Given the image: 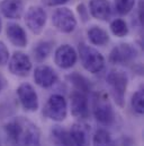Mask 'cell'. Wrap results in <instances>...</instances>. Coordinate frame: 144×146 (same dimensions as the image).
<instances>
[{"mask_svg": "<svg viewBox=\"0 0 144 146\" xmlns=\"http://www.w3.org/2000/svg\"><path fill=\"white\" fill-rule=\"evenodd\" d=\"M10 146H41V130L33 121L17 117L5 126Z\"/></svg>", "mask_w": 144, "mask_h": 146, "instance_id": "cell-1", "label": "cell"}, {"mask_svg": "<svg viewBox=\"0 0 144 146\" xmlns=\"http://www.w3.org/2000/svg\"><path fill=\"white\" fill-rule=\"evenodd\" d=\"M92 112L95 119L103 126H111L115 121V112L108 94L105 92H97L94 94Z\"/></svg>", "mask_w": 144, "mask_h": 146, "instance_id": "cell-2", "label": "cell"}, {"mask_svg": "<svg viewBox=\"0 0 144 146\" xmlns=\"http://www.w3.org/2000/svg\"><path fill=\"white\" fill-rule=\"evenodd\" d=\"M78 51L81 65L87 72L91 74H98L104 69L105 58L98 50L86 43H80L78 46Z\"/></svg>", "mask_w": 144, "mask_h": 146, "instance_id": "cell-3", "label": "cell"}, {"mask_svg": "<svg viewBox=\"0 0 144 146\" xmlns=\"http://www.w3.org/2000/svg\"><path fill=\"white\" fill-rule=\"evenodd\" d=\"M107 84L111 91L114 101L119 108L125 106V94L128 85V76L123 70H111L107 75Z\"/></svg>", "mask_w": 144, "mask_h": 146, "instance_id": "cell-4", "label": "cell"}, {"mask_svg": "<svg viewBox=\"0 0 144 146\" xmlns=\"http://www.w3.org/2000/svg\"><path fill=\"white\" fill-rule=\"evenodd\" d=\"M43 114L55 122L65 120L68 115V104L64 96H62L61 94L51 95L44 107Z\"/></svg>", "mask_w": 144, "mask_h": 146, "instance_id": "cell-5", "label": "cell"}, {"mask_svg": "<svg viewBox=\"0 0 144 146\" xmlns=\"http://www.w3.org/2000/svg\"><path fill=\"white\" fill-rule=\"evenodd\" d=\"M52 24L61 33L70 34L77 27V17L68 7H60L52 14Z\"/></svg>", "mask_w": 144, "mask_h": 146, "instance_id": "cell-6", "label": "cell"}, {"mask_svg": "<svg viewBox=\"0 0 144 146\" xmlns=\"http://www.w3.org/2000/svg\"><path fill=\"white\" fill-rule=\"evenodd\" d=\"M46 21V11L41 6H31L25 14V24L28 30L35 35H39L44 31Z\"/></svg>", "mask_w": 144, "mask_h": 146, "instance_id": "cell-7", "label": "cell"}, {"mask_svg": "<svg viewBox=\"0 0 144 146\" xmlns=\"http://www.w3.org/2000/svg\"><path fill=\"white\" fill-rule=\"evenodd\" d=\"M137 50L130 43H119L109 53V62L113 65H130L137 58Z\"/></svg>", "mask_w": 144, "mask_h": 146, "instance_id": "cell-8", "label": "cell"}, {"mask_svg": "<svg viewBox=\"0 0 144 146\" xmlns=\"http://www.w3.org/2000/svg\"><path fill=\"white\" fill-rule=\"evenodd\" d=\"M8 69L9 72L18 77H26L28 76L32 70V60L31 58L22 52V51H16L12 53L11 58L8 60Z\"/></svg>", "mask_w": 144, "mask_h": 146, "instance_id": "cell-9", "label": "cell"}, {"mask_svg": "<svg viewBox=\"0 0 144 146\" xmlns=\"http://www.w3.org/2000/svg\"><path fill=\"white\" fill-rule=\"evenodd\" d=\"M17 96L18 100L27 112H35L37 111L39 103H38V96L36 93L35 88L28 84V83H23L18 86L17 88Z\"/></svg>", "mask_w": 144, "mask_h": 146, "instance_id": "cell-10", "label": "cell"}, {"mask_svg": "<svg viewBox=\"0 0 144 146\" xmlns=\"http://www.w3.org/2000/svg\"><path fill=\"white\" fill-rule=\"evenodd\" d=\"M78 60L77 51L69 44L60 45L54 52V62L61 69H70Z\"/></svg>", "mask_w": 144, "mask_h": 146, "instance_id": "cell-11", "label": "cell"}, {"mask_svg": "<svg viewBox=\"0 0 144 146\" xmlns=\"http://www.w3.org/2000/svg\"><path fill=\"white\" fill-rule=\"evenodd\" d=\"M70 109L71 114L74 118L79 120L87 119L89 117V103L87 94L79 91L72 92L70 95Z\"/></svg>", "mask_w": 144, "mask_h": 146, "instance_id": "cell-12", "label": "cell"}, {"mask_svg": "<svg viewBox=\"0 0 144 146\" xmlns=\"http://www.w3.org/2000/svg\"><path fill=\"white\" fill-rule=\"evenodd\" d=\"M33 77L36 84L42 88H48L58 82L56 72L52 67L46 65H41L36 67Z\"/></svg>", "mask_w": 144, "mask_h": 146, "instance_id": "cell-13", "label": "cell"}, {"mask_svg": "<svg viewBox=\"0 0 144 146\" xmlns=\"http://www.w3.org/2000/svg\"><path fill=\"white\" fill-rule=\"evenodd\" d=\"M72 146H89L90 145V126L84 122L73 123L69 130Z\"/></svg>", "mask_w": 144, "mask_h": 146, "instance_id": "cell-14", "label": "cell"}, {"mask_svg": "<svg viewBox=\"0 0 144 146\" xmlns=\"http://www.w3.org/2000/svg\"><path fill=\"white\" fill-rule=\"evenodd\" d=\"M88 10L94 18L101 22H107L111 16V6L109 0H90Z\"/></svg>", "mask_w": 144, "mask_h": 146, "instance_id": "cell-15", "label": "cell"}, {"mask_svg": "<svg viewBox=\"0 0 144 146\" xmlns=\"http://www.w3.org/2000/svg\"><path fill=\"white\" fill-rule=\"evenodd\" d=\"M0 11L8 19H19L24 13L23 0H1Z\"/></svg>", "mask_w": 144, "mask_h": 146, "instance_id": "cell-16", "label": "cell"}, {"mask_svg": "<svg viewBox=\"0 0 144 146\" xmlns=\"http://www.w3.org/2000/svg\"><path fill=\"white\" fill-rule=\"evenodd\" d=\"M6 35L8 37L9 42L17 48H25L27 45V35L25 30L16 23L7 24Z\"/></svg>", "mask_w": 144, "mask_h": 146, "instance_id": "cell-17", "label": "cell"}, {"mask_svg": "<svg viewBox=\"0 0 144 146\" xmlns=\"http://www.w3.org/2000/svg\"><path fill=\"white\" fill-rule=\"evenodd\" d=\"M87 35L89 41L98 46H104L109 42V35H108L107 31H105L104 29L99 27V26H92L88 30Z\"/></svg>", "mask_w": 144, "mask_h": 146, "instance_id": "cell-18", "label": "cell"}, {"mask_svg": "<svg viewBox=\"0 0 144 146\" xmlns=\"http://www.w3.org/2000/svg\"><path fill=\"white\" fill-rule=\"evenodd\" d=\"M67 79L74 86L75 91H79V92L84 93V94H88L90 92V88H91L90 82L84 76L80 75L79 73L74 72L72 74H69L67 76Z\"/></svg>", "mask_w": 144, "mask_h": 146, "instance_id": "cell-19", "label": "cell"}, {"mask_svg": "<svg viewBox=\"0 0 144 146\" xmlns=\"http://www.w3.org/2000/svg\"><path fill=\"white\" fill-rule=\"evenodd\" d=\"M52 139L58 146H72L70 133L61 126H54L51 131Z\"/></svg>", "mask_w": 144, "mask_h": 146, "instance_id": "cell-20", "label": "cell"}, {"mask_svg": "<svg viewBox=\"0 0 144 146\" xmlns=\"http://www.w3.org/2000/svg\"><path fill=\"white\" fill-rule=\"evenodd\" d=\"M52 42L50 41H41L36 44L33 49V53H34V58H35L36 61L38 62H42L44 61L48 54L51 53L52 51Z\"/></svg>", "mask_w": 144, "mask_h": 146, "instance_id": "cell-21", "label": "cell"}, {"mask_svg": "<svg viewBox=\"0 0 144 146\" xmlns=\"http://www.w3.org/2000/svg\"><path fill=\"white\" fill-rule=\"evenodd\" d=\"M94 146H117L110 134L105 129H98L94 135Z\"/></svg>", "mask_w": 144, "mask_h": 146, "instance_id": "cell-22", "label": "cell"}, {"mask_svg": "<svg viewBox=\"0 0 144 146\" xmlns=\"http://www.w3.org/2000/svg\"><path fill=\"white\" fill-rule=\"evenodd\" d=\"M110 31L117 37H124L128 34V26L124 19L116 18L110 23Z\"/></svg>", "mask_w": 144, "mask_h": 146, "instance_id": "cell-23", "label": "cell"}, {"mask_svg": "<svg viewBox=\"0 0 144 146\" xmlns=\"http://www.w3.org/2000/svg\"><path fill=\"white\" fill-rule=\"evenodd\" d=\"M135 3H136V0H114L115 9L119 15L130 14L133 10Z\"/></svg>", "mask_w": 144, "mask_h": 146, "instance_id": "cell-24", "label": "cell"}, {"mask_svg": "<svg viewBox=\"0 0 144 146\" xmlns=\"http://www.w3.org/2000/svg\"><path fill=\"white\" fill-rule=\"evenodd\" d=\"M132 109L134 110L137 114H143L144 112V94L142 90L136 91L131 100Z\"/></svg>", "mask_w": 144, "mask_h": 146, "instance_id": "cell-25", "label": "cell"}, {"mask_svg": "<svg viewBox=\"0 0 144 146\" xmlns=\"http://www.w3.org/2000/svg\"><path fill=\"white\" fill-rule=\"evenodd\" d=\"M10 56H9V50L7 48V45L0 41V66H5L8 60H9Z\"/></svg>", "mask_w": 144, "mask_h": 146, "instance_id": "cell-26", "label": "cell"}, {"mask_svg": "<svg viewBox=\"0 0 144 146\" xmlns=\"http://www.w3.org/2000/svg\"><path fill=\"white\" fill-rule=\"evenodd\" d=\"M77 10H78V14H79V16H80V19H81L83 23H87V22L89 21V10H88V8L86 7V5H84V3L78 5Z\"/></svg>", "mask_w": 144, "mask_h": 146, "instance_id": "cell-27", "label": "cell"}, {"mask_svg": "<svg viewBox=\"0 0 144 146\" xmlns=\"http://www.w3.org/2000/svg\"><path fill=\"white\" fill-rule=\"evenodd\" d=\"M69 0H42V2L45 6L48 7H54V6H62L64 3H67Z\"/></svg>", "mask_w": 144, "mask_h": 146, "instance_id": "cell-28", "label": "cell"}, {"mask_svg": "<svg viewBox=\"0 0 144 146\" xmlns=\"http://www.w3.org/2000/svg\"><path fill=\"white\" fill-rule=\"evenodd\" d=\"M139 22L140 24L142 25L143 24V0H140V3H139Z\"/></svg>", "mask_w": 144, "mask_h": 146, "instance_id": "cell-29", "label": "cell"}, {"mask_svg": "<svg viewBox=\"0 0 144 146\" xmlns=\"http://www.w3.org/2000/svg\"><path fill=\"white\" fill-rule=\"evenodd\" d=\"M1 27H2V23H1V19H0V32H1Z\"/></svg>", "mask_w": 144, "mask_h": 146, "instance_id": "cell-30", "label": "cell"}, {"mask_svg": "<svg viewBox=\"0 0 144 146\" xmlns=\"http://www.w3.org/2000/svg\"><path fill=\"white\" fill-rule=\"evenodd\" d=\"M1 87H2V85H1V82H0V91H1Z\"/></svg>", "mask_w": 144, "mask_h": 146, "instance_id": "cell-31", "label": "cell"}]
</instances>
